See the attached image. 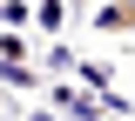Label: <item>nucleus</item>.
<instances>
[{"label":"nucleus","instance_id":"nucleus-1","mask_svg":"<svg viewBox=\"0 0 135 121\" xmlns=\"http://www.w3.org/2000/svg\"><path fill=\"white\" fill-rule=\"evenodd\" d=\"M95 34H135V0H101L95 7Z\"/></svg>","mask_w":135,"mask_h":121},{"label":"nucleus","instance_id":"nucleus-2","mask_svg":"<svg viewBox=\"0 0 135 121\" xmlns=\"http://www.w3.org/2000/svg\"><path fill=\"white\" fill-rule=\"evenodd\" d=\"M47 94H54V108H61L68 121H101L95 94H74V87H61V81H47Z\"/></svg>","mask_w":135,"mask_h":121},{"label":"nucleus","instance_id":"nucleus-3","mask_svg":"<svg viewBox=\"0 0 135 121\" xmlns=\"http://www.w3.org/2000/svg\"><path fill=\"white\" fill-rule=\"evenodd\" d=\"M0 61H34V40L20 27H0Z\"/></svg>","mask_w":135,"mask_h":121},{"label":"nucleus","instance_id":"nucleus-4","mask_svg":"<svg viewBox=\"0 0 135 121\" xmlns=\"http://www.w3.org/2000/svg\"><path fill=\"white\" fill-rule=\"evenodd\" d=\"M61 20H68V7H61V0H34V27H47V34H54Z\"/></svg>","mask_w":135,"mask_h":121},{"label":"nucleus","instance_id":"nucleus-5","mask_svg":"<svg viewBox=\"0 0 135 121\" xmlns=\"http://www.w3.org/2000/svg\"><path fill=\"white\" fill-rule=\"evenodd\" d=\"M27 121H54V114H47V108H34V114H27Z\"/></svg>","mask_w":135,"mask_h":121}]
</instances>
